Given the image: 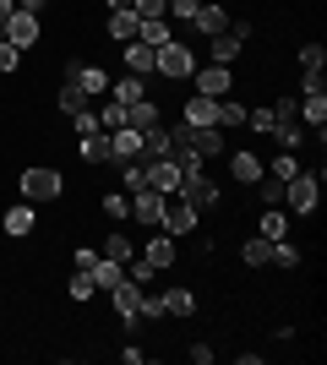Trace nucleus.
<instances>
[{
	"mask_svg": "<svg viewBox=\"0 0 327 365\" xmlns=\"http://www.w3.org/2000/svg\"><path fill=\"white\" fill-rule=\"evenodd\" d=\"M197 71V55H191L186 38H170V44L153 49V76H170V82H191Z\"/></svg>",
	"mask_w": 327,
	"mask_h": 365,
	"instance_id": "obj_1",
	"label": "nucleus"
},
{
	"mask_svg": "<svg viewBox=\"0 0 327 365\" xmlns=\"http://www.w3.org/2000/svg\"><path fill=\"white\" fill-rule=\"evenodd\" d=\"M16 185H22V202H55L66 191V175L61 169H49V164H33L16 175Z\"/></svg>",
	"mask_w": 327,
	"mask_h": 365,
	"instance_id": "obj_2",
	"label": "nucleus"
},
{
	"mask_svg": "<svg viewBox=\"0 0 327 365\" xmlns=\"http://www.w3.org/2000/svg\"><path fill=\"white\" fill-rule=\"evenodd\" d=\"M284 207L300 218H311L322 207V175H295V180H284Z\"/></svg>",
	"mask_w": 327,
	"mask_h": 365,
	"instance_id": "obj_3",
	"label": "nucleus"
},
{
	"mask_svg": "<svg viewBox=\"0 0 327 365\" xmlns=\"http://www.w3.org/2000/svg\"><path fill=\"white\" fill-rule=\"evenodd\" d=\"M197 224H202V213H197L186 197H164V218H158V229H164L170 240H186Z\"/></svg>",
	"mask_w": 327,
	"mask_h": 365,
	"instance_id": "obj_4",
	"label": "nucleus"
},
{
	"mask_svg": "<svg viewBox=\"0 0 327 365\" xmlns=\"http://www.w3.org/2000/svg\"><path fill=\"white\" fill-rule=\"evenodd\" d=\"M191 93H202V98H229L234 93L229 66H197V71H191Z\"/></svg>",
	"mask_w": 327,
	"mask_h": 365,
	"instance_id": "obj_5",
	"label": "nucleus"
},
{
	"mask_svg": "<svg viewBox=\"0 0 327 365\" xmlns=\"http://www.w3.org/2000/svg\"><path fill=\"white\" fill-rule=\"evenodd\" d=\"M66 76L77 82L88 98H109V71L104 66H88V61H66Z\"/></svg>",
	"mask_w": 327,
	"mask_h": 365,
	"instance_id": "obj_6",
	"label": "nucleus"
},
{
	"mask_svg": "<svg viewBox=\"0 0 327 365\" xmlns=\"http://www.w3.org/2000/svg\"><path fill=\"white\" fill-rule=\"evenodd\" d=\"M175 197H186L191 207H197V213H213V207H218V185L207 180V175H186V180H180V191H175Z\"/></svg>",
	"mask_w": 327,
	"mask_h": 365,
	"instance_id": "obj_7",
	"label": "nucleus"
},
{
	"mask_svg": "<svg viewBox=\"0 0 327 365\" xmlns=\"http://www.w3.org/2000/svg\"><path fill=\"white\" fill-rule=\"evenodd\" d=\"M131 218L147 224V229H158V218H164V191H153V185L131 191Z\"/></svg>",
	"mask_w": 327,
	"mask_h": 365,
	"instance_id": "obj_8",
	"label": "nucleus"
},
{
	"mask_svg": "<svg viewBox=\"0 0 327 365\" xmlns=\"http://www.w3.org/2000/svg\"><path fill=\"white\" fill-rule=\"evenodd\" d=\"M142 158V131L120 125V131H109V164H137Z\"/></svg>",
	"mask_w": 327,
	"mask_h": 365,
	"instance_id": "obj_9",
	"label": "nucleus"
},
{
	"mask_svg": "<svg viewBox=\"0 0 327 365\" xmlns=\"http://www.w3.org/2000/svg\"><path fill=\"white\" fill-rule=\"evenodd\" d=\"M0 38H6V44H16V49H33V44H38V16L11 11V22L0 28Z\"/></svg>",
	"mask_w": 327,
	"mask_h": 365,
	"instance_id": "obj_10",
	"label": "nucleus"
},
{
	"mask_svg": "<svg viewBox=\"0 0 327 365\" xmlns=\"http://www.w3.org/2000/svg\"><path fill=\"white\" fill-rule=\"evenodd\" d=\"M175 251H180V245H175L170 235H164V229H158L153 240L142 245V262H147V267H153V273H170V267H175Z\"/></svg>",
	"mask_w": 327,
	"mask_h": 365,
	"instance_id": "obj_11",
	"label": "nucleus"
},
{
	"mask_svg": "<svg viewBox=\"0 0 327 365\" xmlns=\"http://www.w3.org/2000/svg\"><path fill=\"white\" fill-rule=\"evenodd\" d=\"M191 28L202 33V38L224 33V28H229V6H218V0H202V6H197V16H191Z\"/></svg>",
	"mask_w": 327,
	"mask_h": 365,
	"instance_id": "obj_12",
	"label": "nucleus"
},
{
	"mask_svg": "<svg viewBox=\"0 0 327 365\" xmlns=\"http://www.w3.org/2000/svg\"><path fill=\"white\" fill-rule=\"evenodd\" d=\"M142 164H147V185H153V191H164V197L180 191V169H175V158H142Z\"/></svg>",
	"mask_w": 327,
	"mask_h": 365,
	"instance_id": "obj_13",
	"label": "nucleus"
},
{
	"mask_svg": "<svg viewBox=\"0 0 327 365\" xmlns=\"http://www.w3.org/2000/svg\"><path fill=\"white\" fill-rule=\"evenodd\" d=\"M104 28H109V38H115V44H131V38H137V28H142V16L131 11V6H115Z\"/></svg>",
	"mask_w": 327,
	"mask_h": 365,
	"instance_id": "obj_14",
	"label": "nucleus"
},
{
	"mask_svg": "<svg viewBox=\"0 0 327 365\" xmlns=\"http://www.w3.org/2000/svg\"><path fill=\"white\" fill-rule=\"evenodd\" d=\"M229 175H234V180H240V185H256V180H262V175H267V164H262V158H256V153H251V148H240V153H234V158H229Z\"/></svg>",
	"mask_w": 327,
	"mask_h": 365,
	"instance_id": "obj_15",
	"label": "nucleus"
},
{
	"mask_svg": "<svg viewBox=\"0 0 327 365\" xmlns=\"http://www.w3.org/2000/svg\"><path fill=\"white\" fill-rule=\"evenodd\" d=\"M191 148L202 153V158H218V153L229 148V137H224V125H191Z\"/></svg>",
	"mask_w": 327,
	"mask_h": 365,
	"instance_id": "obj_16",
	"label": "nucleus"
},
{
	"mask_svg": "<svg viewBox=\"0 0 327 365\" xmlns=\"http://www.w3.org/2000/svg\"><path fill=\"white\" fill-rule=\"evenodd\" d=\"M0 224H6V235H11V240H22V235H33V229H38V213H33V202H16V207H6V218H0Z\"/></svg>",
	"mask_w": 327,
	"mask_h": 365,
	"instance_id": "obj_17",
	"label": "nucleus"
},
{
	"mask_svg": "<svg viewBox=\"0 0 327 365\" xmlns=\"http://www.w3.org/2000/svg\"><path fill=\"white\" fill-rule=\"evenodd\" d=\"M300 120L311 125V131H322V125H327V88L300 93Z\"/></svg>",
	"mask_w": 327,
	"mask_h": 365,
	"instance_id": "obj_18",
	"label": "nucleus"
},
{
	"mask_svg": "<svg viewBox=\"0 0 327 365\" xmlns=\"http://www.w3.org/2000/svg\"><path fill=\"white\" fill-rule=\"evenodd\" d=\"M55 109H61L66 120H71V115H82V109H88V93H82L77 82H71V76H66L61 88H55Z\"/></svg>",
	"mask_w": 327,
	"mask_h": 365,
	"instance_id": "obj_19",
	"label": "nucleus"
},
{
	"mask_svg": "<svg viewBox=\"0 0 327 365\" xmlns=\"http://www.w3.org/2000/svg\"><path fill=\"white\" fill-rule=\"evenodd\" d=\"M186 125H218V98L191 93V98H186Z\"/></svg>",
	"mask_w": 327,
	"mask_h": 365,
	"instance_id": "obj_20",
	"label": "nucleus"
},
{
	"mask_svg": "<svg viewBox=\"0 0 327 365\" xmlns=\"http://www.w3.org/2000/svg\"><path fill=\"white\" fill-rule=\"evenodd\" d=\"M170 38H175V22H170V16H153V22H142V28H137V44H147V49L170 44Z\"/></svg>",
	"mask_w": 327,
	"mask_h": 365,
	"instance_id": "obj_21",
	"label": "nucleus"
},
{
	"mask_svg": "<svg viewBox=\"0 0 327 365\" xmlns=\"http://www.w3.org/2000/svg\"><path fill=\"white\" fill-rule=\"evenodd\" d=\"M125 125H131V131H153V125H158V104H153V98L125 104Z\"/></svg>",
	"mask_w": 327,
	"mask_h": 365,
	"instance_id": "obj_22",
	"label": "nucleus"
},
{
	"mask_svg": "<svg viewBox=\"0 0 327 365\" xmlns=\"http://www.w3.org/2000/svg\"><path fill=\"white\" fill-rule=\"evenodd\" d=\"M158 305H164V317H197V294H191V289L158 294Z\"/></svg>",
	"mask_w": 327,
	"mask_h": 365,
	"instance_id": "obj_23",
	"label": "nucleus"
},
{
	"mask_svg": "<svg viewBox=\"0 0 327 365\" xmlns=\"http://www.w3.org/2000/svg\"><path fill=\"white\" fill-rule=\"evenodd\" d=\"M207 49H213V66H229V61H234V55H240L246 44H240V38H234V33L224 28V33H213V38H207Z\"/></svg>",
	"mask_w": 327,
	"mask_h": 365,
	"instance_id": "obj_24",
	"label": "nucleus"
},
{
	"mask_svg": "<svg viewBox=\"0 0 327 365\" xmlns=\"http://www.w3.org/2000/svg\"><path fill=\"white\" fill-rule=\"evenodd\" d=\"M88 273H93L98 294H109V289H115V284H120V278H125V267H120V262H109V257H98L93 267H88Z\"/></svg>",
	"mask_w": 327,
	"mask_h": 365,
	"instance_id": "obj_25",
	"label": "nucleus"
},
{
	"mask_svg": "<svg viewBox=\"0 0 327 365\" xmlns=\"http://www.w3.org/2000/svg\"><path fill=\"white\" fill-rule=\"evenodd\" d=\"M142 88H147V76H131V71H125L120 82H109V98H120V104H137V98H147Z\"/></svg>",
	"mask_w": 327,
	"mask_h": 365,
	"instance_id": "obj_26",
	"label": "nucleus"
},
{
	"mask_svg": "<svg viewBox=\"0 0 327 365\" xmlns=\"http://www.w3.org/2000/svg\"><path fill=\"white\" fill-rule=\"evenodd\" d=\"M125 71L131 76H153V49L131 38V44H125Z\"/></svg>",
	"mask_w": 327,
	"mask_h": 365,
	"instance_id": "obj_27",
	"label": "nucleus"
},
{
	"mask_svg": "<svg viewBox=\"0 0 327 365\" xmlns=\"http://www.w3.org/2000/svg\"><path fill=\"white\" fill-rule=\"evenodd\" d=\"M109 300H115V311H137L142 305V284L137 278H120V284L109 289Z\"/></svg>",
	"mask_w": 327,
	"mask_h": 365,
	"instance_id": "obj_28",
	"label": "nucleus"
},
{
	"mask_svg": "<svg viewBox=\"0 0 327 365\" xmlns=\"http://www.w3.org/2000/svg\"><path fill=\"white\" fill-rule=\"evenodd\" d=\"M267 137L279 142L284 153H295L300 142H306V131H300V120H273V131H267Z\"/></svg>",
	"mask_w": 327,
	"mask_h": 365,
	"instance_id": "obj_29",
	"label": "nucleus"
},
{
	"mask_svg": "<svg viewBox=\"0 0 327 365\" xmlns=\"http://www.w3.org/2000/svg\"><path fill=\"white\" fill-rule=\"evenodd\" d=\"M77 153L88 158V164H109V131H93V137H82Z\"/></svg>",
	"mask_w": 327,
	"mask_h": 365,
	"instance_id": "obj_30",
	"label": "nucleus"
},
{
	"mask_svg": "<svg viewBox=\"0 0 327 365\" xmlns=\"http://www.w3.org/2000/svg\"><path fill=\"white\" fill-rule=\"evenodd\" d=\"M142 158H170V131H164V120H158L153 131H142Z\"/></svg>",
	"mask_w": 327,
	"mask_h": 365,
	"instance_id": "obj_31",
	"label": "nucleus"
},
{
	"mask_svg": "<svg viewBox=\"0 0 327 365\" xmlns=\"http://www.w3.org/2000/svg\"><path fill=\"white\" fill-rule=\"evenodd\" d=\"M66 294H71V300H93V294H98L93 273H88V267H71V278H66Z\"/></svg>",
	"mask_w": 327,
	"mask_h": 365,
	"instance_id": "obj_32",
	"label": "nucleus"
},
{
	"mask_svg": "<svg viewBox=\"0 0 327 365\" xmlns=\"http://www.w3.org/2000/svg\"><path fill=\"white\" fill-rule=\"evenodd\" d=\"M256 235H262V240H284V235H289V213H284V207H267Z\"/></svg>",
	"mask_w": 327,
	"mask_h": 365,
	"instance_id": "obj_33",
	"label": "nucleus"
},
{
	"mask_svg": "<svg viewBox=\"0 0 327 365\" xmlns=\"http://www.w3.org/2000/svg\"><path fill=\"white\" fill-rule=\"evenodd\" d=\"M218 125H224V131H234V125H246V104H240V98H218Z\"/></svg>",
	"mask_w": 327,
	"mask_h": 365,
	"instance_id": "obj_34",
	"label": "nucleus"
},
{
	"mask_svg": "<svg viewBox=\"0 0 327 365\" xmlns=\"http://www.w3.org/2000/svg\"><path fill=\"white\" fill-rule=\"evenodd\" d=\"M267 262L273 267H300V245H289V235H284V240L267 245Z\"/></svg>",
	"mask_w": 327,
	"mask_h": 365,
	"instance_id": "obj_35",
	"label": "nucleus"
},
{
	"mask_svg": "<svg viewBox=\"0 0 327 365\" xmlns=\"http://www.w3.org/2000/svg\"><path fill=\"white\" fill-rule=\"evenodd\" d=\"M104 257H109V262H120V267H125V262L137 257V245H131V235H109V240H104Z\"/></svg>",
	"mask_w": 327,
	"mask_h": 365,
	"instance_id": "obj_36",
	"label": "nucleus"
},
{
	"mask_svg": "<svg viewBox=\"0 0 327 365\" xmlns=\"http://www.w3.org/2000/svg\"><path fill=\"white\" fill-rule=\"evenodd\" d=\"M267 245H273V240H262V235H251V240L240 245V262H246V267H267Z\"/></svg>",
	"mask_w": 327,
	"mask_h": 365,
	"instance_id": "obj_37",
	"label": "nucleus"
},
{
	"mask_svg": "<svg viewBox=\"0 0 327 365\" xmlns=\"http://www.w3.org/2000/svg\"><path fill=\"white\" fill-rule=\"evenodd\" d=\"M98 125H104V131H120V125H125V104H120V98H104V109H98Z\"/></svg>",
	"mask_w": 327,
	"mask_h": 365,
	"instance_id": "obj_38",
	"label": "nucleus"
},
{
	"mask_svg": "<svg viewBox=\"0 0 327 365\" xmlns=\"http://www.w3.org/2000/svg\"><path fill=\"white\" fill-rule=\"evenodd\" d=\"M251 191H256V197H262L267 207H284V180H273V175H262V180L251 185Z\"/></svg>",
	"mask_w": 327,
	"mask_h": 365,
	"instance_id": "obj_39",
	"label": "nucleus"
},
{
	"mask_svg": "<svg viewBox=\"0 0 327 365\" xmlns=\"http://www.w3.org/2000/svg\"><path fill=\"white\" fill-rule=\"evenodd\" d=\"M120 185H125V197H131V191H142V185H147V164H120Z\"/></svg>",
	"mask_w": 327,
	"mask_h": 365,
	"instance_id": "obj_40",
	"label": "nucleus"
},
{
	"mask_svg": "<svg viewBox=\"0 0 327 365\" xmlns=\"http://www.w3.org/2000/svg\"><path fill=\"white\" fill-rule=\"evenodd\" d=\"M327 66V44H300V71H322Z\"/></svg>",
	"mask_w": 327,
	"mask_h": 365,
	"instance_id": "obj_41",
	"label": "nucleus"
},
{
	"mask_svg": "<svg viewBox=\"0 0 327 365\" xmlns=\"http://www.w3.org/2000/svg\"><path fill=\"white\" fill-rule=\"evenodd\" d=\"M267 175H273V180H295V175H300V158H295V153H279Z\"/></svg>",
	"mask_w": 327,
	"mask_h": 365,
	"instance_id": "obj_42",
	"label": "nucleus"
},
{
	"mask_svg": "<svg viewBox=\"0 0 327 365\" xmlns=\"http://www.w3.org/2000/svg\"><path fill=\"white\" fill-rule=\"evenodd\" d=\"M131 11H137L142 22H153V16H164V11H170V0H131Z\"/></svg>",
	"mask_w": 327,
	"mask_h": 365,
	"instance_id": "obj_43",
	"label": "nucleus"
},
{
	"mask_svg": "<svg viewBox=\"0 0 327 365\" xmlns=\"http://www.w3.org/2000/svg\"><path fill=\"white\" fill-rule=\"evenodd\" d=\"M197 6H202V0H170V22H191V16H197Z\"/></svg>",
	"mask_w": 327,
	"mask_h": 365,
	"instance_id": "obj_44",
	"label": "nucleus"
},
{
	"mask_svg": "<svg viewBox=\"0 0 327 365\" xmlns=\"http://www.w3.org/2000/svg\"><path fill=\"white\" fill-rule=\"evenodd\" d=\"M16 66H22V49H16V44H6V38H0V76H11Z\"/></svg>",
	"mask_w": 327,
	"mask_h": 365,
	"instance_id": "obj_45",
	"label": "nucleus"
},
{
	"mask_svg": "<svg viewBox=\"0 0 327 365\" xmlns=\"http://www.w3.org/2000/svg\"><path fill=\"white\" fill-rule=\"evenodd\" d=\"M104 213H109V218H131V197H125V191L104 197Z\"/></svg>",
	"mask_w": 327,
	"mask_h": 365,
	"instance_id": "obj_46",
	"label": "nucleus"
},
{
	"mask_svg": "<svg viewBox=\"0 0 327 365\" xmlns=\"http://www.w3.org/2000/svg\"><path fill=\"white\" fill-rule=\"evenodd\" d=\"M71 125H77V137H93V131H104L93 109H82V115H71Z\"/></svg>",
	"mask_w": 327,
	"mask_h": 365,
	"instance_id": "obj_47",
	"label": "nucleus"
},
{
	"mask_svg": "<svg viewBox=\"0 0 327 365\" xmlns=\"http://www.w3.org/2000/svg\"><path fill=\"white\" fill-rule=\"evenodd\" d=\"M273 120H300V98H279V104H273Z\"/></svg>",
	"mask_w": 327,
	"mask_h": 365,
	"instance_id": "obj_48",
	"label": "nucleus"
},
{
	"mask_svg": "<svg viewBox=\"0 0 327 365\" xmlns=\"http://www.w3.org/2000/svg\"><path fill=\"white\" fill-rule=\"evenodd\" d=\"M93 262H98V251H93V245H77V257H71V267H93Z\"/></svg>",
	"mask_w": 327,
	"mask_h": 365,
	"instance_id": "obj_49",
	"label": "nucleus"
},
{
	"mask_svg": "<svg viewBox=\"0 0 327 365\" xmlns=\"http://www.w3.org/2000/svg\"><path fill=\"white\" fill-rule=\"evenodd\" d=\"M191 365H213V344H191Z\"/></svg>",
	"mask_w": 327,
	"mask_h": 365,
	"instance_id": "obj_50",
	"label": "nucleus"
},
{
	"mask_svg": "<svg viewBox=\"0 0 327 365\" xmlns=\"http://www.w3.org/2000/svg\"><path fill=\"white\" fill-rule=\"evenodd\" d=\"M16 11H28V16H44V11H49V0H16Z\"/></svg>",
	"mask_w": 327,
	"mask_h": 365,
	"instance_id": "obj_51",
	"label": "nucleus"
},
{
	"mask_svg": "<svg viewBox=\"0 0 327 365\" xmlns=\"http://www.w3.org/2000/svg\"><path fill=\"white\" fill-rule=\"evenodd\" d=\"M11 11H16V0H0V28L11 22Z\"/></svg>",
	"mask_w": 327,
	"mask_h": 365,
	"instance_id": "obj_52",
	"label": "nucleus"
}]
</instances>
